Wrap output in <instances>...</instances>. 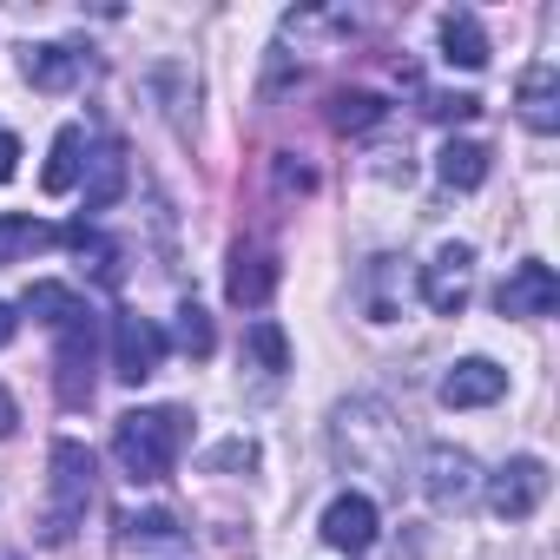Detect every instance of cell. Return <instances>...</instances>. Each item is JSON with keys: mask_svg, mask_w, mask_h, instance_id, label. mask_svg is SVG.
I'll return each instance as SVG.
<instances>
[{"mask_svg": "<svg viewBox=\"0 0 560 560\" xmlns=\"http://www.w3.org/2000/svg\"><path fill=\"white\" fill-rule=\"evenodd\" d=\"M21 73H27V86H40V93H67L73 80H80V54L73 47H27L21 54Z\"/></svg>", "mask_w": 560, "mask_h": 560, "instance_id": "17", "label": "cell"}, {"mask_svg": "<svg viewBox=\"0 0 560 560\" xmlns=\"http://www.w3.org/2000/svg\"><path fill=\"white\" fill-rule=\"evenodd\" d=\"M14 172H21V139H14V132H0V185H8Z\"/></svg>", "mask_w": 560, "mask_h": 560, "instance_id": "27", "label": "cell"}, {"mask_svg": "<svg viewBox=\"0 0 560 560\" xmlns=\"http://www.w3.org/2000/svg\"><path fill=\"white\" fill-rule=\"evenodd\" d=\"M337 462H350V468H363V475L402 481V475H396V468H402V429L389 422L383 402H343V409H337Z\"/></svg>", "mask_w": 560, "mask_h": 560, "instance_id": "2", "label": "cell"}, {"mask_svg": "<svg viewBox=\"0 0 560 560\" xmlns=\"http://www.w3.org/2000/svg\"><path fill=\"white\" fill-rule=\"evenodd\" d=\"M172 343H178L185 357H211V350H218V330H211V317H205L198 304H185L178 324H172Z\"/></svg>", "mask_w": 560, "mask_h": 560, "instance_id": "24", "label": "cell"}, {"mask_svg": "<svg viewBox=\"0 0 560 560\" xmlns=\"http://www.w3.org/2000/svg\"><path fill=\"white\" fill-rule=\"evenodd\" d=\"M119 191H126V152H119V145H100V159H93V185H86V211H106Z\"/></svg>", "mask_w": 560, "mask_h": 560, "instance_id": "22", "label": "cell"}, {"mask_svg": "<svg viewBox=\"0 0 560 560\" xmlns=\"http://www.w3.org/2000/svg\"><path fill=\"white\" fill-rule=\"evenodd\" d=\"M468 298H475V244H442L422 264V304L435 317H462Z\"/></svg>", "mask_w": 560, "mask_h": 560, "instance_id": "5", "label": "cell"}, {"mask_svg": "<svg viewBox=\"0 0 560 560\" xmlns=\"http://www.w3.org/2000/svg\"><path fill=\"white\" fill-rule=\"evenodd\" d=\"M448 409H488V402H501L508 396V370L501 363H488V357H462L448 376H442V389H435Z\"/></svg>", "mask_w": 560, "mask_h": 560, "instance_id": "10", "label": "cell"}, {"mask_svg": "<svg viewBox=\"0 0 560 560\" xmlns=\"http://www.w3.org/2000/svg\"><path fill=\"white\" fill-rule=\"evenodd\" d=\"M324 540H330L337 553H350V560H357V553H370V547H376V501H370V494H357V488H350V494H337V501L324 508Z\"/></svg>", "mask_w": 560, "mask_h": 560, "instance_id": "11", "label": "cell"}, {"mask_svg": "<svg viewBox=\"0 0 560 560\" xmlns=\"http://www.w3.org/2000/svg\"><path fill=\"white\" fill-rule=\"evenodd\" d=\"M14 422H21V409H14V396H8V389H0V442L14 435Z\"/></svg>", "mask_w": 560, "mask_h": 560, "instance_id": "28", "label": "cell"}, {"mask_svg": "<svg viewBox=\"0 0 560 560\" xmlns=\"http://www.w3.org/2000/svg\"><path fill=\"white\" fill-rule=\"evenodd\" d=\"M277 291V264L264 250H231V270H224V298L237 311H257L264 298Z\"/></svg>", "mask_w": 560, "mask_h": 560, "instance_id": "14", "label": "cell"}, {"mask_svg": "<svg viewBox=\"0 0 560 560\" xmlns=\"http://www.w3.org/2000/svg\"><path fill=\"white\" fill-rule=\"evenodd\" d=\"M435 172H442V185L475 191V185L488 178V145H475V139H448V145H442V159H435Z\"/></svg>", "mask_w": 560, "mask_h": 560, "instance_id": "18", "label": "cell"}, {"mask_svg": "<svg viewBox=\"0 0 560 560\" xmlns=\"http://www.w3.org/2000/svg\"><path fill=\"white\" fill-rule=\"evenodd\" d=\"M357 298H363V317H370V324H396V317H402V298H409V270H402V257H370Z\"/></svg>", "mask_w": 560, "mask_h": 560, "instance_id": "12", "label": "cell"}, {"mask_svg": "<svg viewBox=\"0 0 560 560\" xmlns=\"http://www.w3.org/2000/svg\"><path fill=\"white\" fill-rule=\"evenodd\" d=\"M86 508H93V448L86 442H54V501H47L40 534L54 547L73 540V527L86 521Z\"/></svg>", "mask_w": 560, "mask_h": 560, "instance_id": "3", "label": "cell"}, {"mask_svg": "<svg viewBox=\"0 0 560 560\" xmlns=\"http://www.w3.org/2000/svg\"><path fill=\"white\" fill-rule=\"evenodd\" d=\"M494 311L501 317H553L560 311V277H553V264H540V257L514 264L508 284L494 291Z\"/></svg>", "mask_w": 560, "mask_h": 560, "instance_id": "9", "label": "cell"}, {"mask_svg": "<svg viewBox=\"0 0 560 560\" xmlns=\"http://www.w3.org/2000/svg\"><path fill=\"white\" fill-rule=\"evenodd\" d=\"M47 244H60V231L47 218H34V211H0V264H27Z\"/></svg>", "mask_w": 560, "mask_h": 560, "instance_id": "15", "label": "cell"}, {"mask_svg": "<svg viewBox=\"0 0 560 560\" xmlns=\"http://www.w3.org/2000/svg\"><path fill=\"white\" fill-rule=\"evenodd\" d=\"M442 60L462 67V73H481L488 67V34L475 14H442Z\"/></svg>", "mask_w": 560, "mask_h": 560, "instance_id": "16", "label": "cell"}, {"mask_svg": "<svg viewBox=\"0 0 560 560\" xmlns=\"http://www.w3.org/2000/svg\"><path fill=\"white\" fill-rule=\"evenodd\" d=\"M540 501H547V462L540 455H514L488 475V508L501 521H527Z\"/></svg>", "mask_w": 560, "mask_h": 560, "instance_id": "8", "label": "cell"}, {"mask_svg": "<svg viewBox=\"0 0 560 560\" xmlns=\"http://www.w3.org/2000/svg\"><path fill=\"white\" fill-rule=\"evenodd\" d=\"M159 363H165V330L139 311H119L113 317V376L145 383V376H159Z\"/></svg>", "mask_w": 560, "mask_h": 560, "instance_id": "7", "label": "cell"}, {"mask_svg": "<svg viewBox=\"0 0 560 560\" xmlns=\"http://www.w3.org/2000/svg\"><path fill=\"white\" fill-rule=\"evenodd\" d=\"M21 311H27V317H40L47 330H67V324L86 311V298H80V291H67V284H34V291L21 298Z\"/></svg>", "mask_w": 560, "mask_h": 560, "instance_id": "19", "label": "cell"}, {"mask_svg": "<svg viewBox=\"0 0 560 560\" xmlns=\"http://www.w3.org/2000/svg\"><path fill=\"white\" fill-rule=\"evenodd\" d=\"M376 119H383V100H376V93H363V86L330 100V126H337V132H370Z\"/></svg>", "mask_w": 560, "mask_h": 560, "instance_id": "23", "label": "cell"}, {"mask_svg": "<svg viewBox=\"0 0 560 560\" xmlns=\"http://www.w3.org/2000/svg\"><path fill=\"white\" fill-rule=\"evenodd\" d=\"M80 165H86V126H60L54 159H47V191H73L80 185Z\"/></svg>", "mask_w": 560, "mask_h": 560, "instance_id": "20", "label": "cell"}, {"mask_svg": "<svg viewBox=\"0 0 560 560\" xmlns=\"http://www.w3.org/2000/svg\"><path fill=\"white\" fill-rule=\"evenodd\" d=\"M93 363H100V317L80 311V317L60 330V357H54V370H60V402H67V409H86V402H93Z\"/></svg>", "mask_w": 560, "mask_h": 560, "instance_id": "6", "label": "cell"}, {"mask_svg": "<svg viewBox=\"0 0 560 560\" xmlns=\"http://www.w3.org/2000/svg\"><path fill=\"white\" fill-rule=\"evenodd\" d=\"M514 106H521V126L527 132H560V73L547 60L527 67L521 86H514Z\"/></svg>", "mask_w": 560, "mask_h": 560, "instance_id": "13", "label": "cell"}, {"mask_svg": "<svg viewBox=\"0 0 560 560\" xmlns=\"http://www.w3.org/2000/svg\"><path fill=\"white\" fill-rule=\"evenodd\" d=\"M429 119H475L481 113V100L475 93H429V106H422Z\"/></svg>", "mask_w": 560, "mask_h": 560, "instance_id": "26", "label": "cell"}, {"mask_svg": "<svg viewBox=\"0 0 560 560\" xmlns=\"http://www.w3.org/2000/svg\"><path fill=\"white\" fill-rule=\"evenodd\" d=\"M178 448H185V416L178 409H126L113 422V462L126 468L132 488L165 481L172 462H178Z\"/></svg>", "mask_w": 560, "mask_h": 560, "instance_id": "1", "label": "cell"}, {"mask_svg": "<svg viewBox=\"0 0 560 560\" xmlns=\"http://www.w3.org/2000/svg\"><path fill=\"white\" fill-rule=\"evenodd\" d=\"M422 494H429L435 514H462L481 494V462L468 448H455V442H435L422 455Z\"/></svg>", "mask_w": 560, "mask_h": 560, "instance_id": "4", "label": "cell"}, {"mask_svg": "<svg viewBox=\"0 0 560 560\" xmlns=\"http://www.w3.org/2000/svg\"><path fill=\"white\" fill-rule=\"evenodd\" d=\"M250 357L264 370H291V350H284V330L277 324H250Z\"/></svg>", "mask_w": 560, "mask_h": 560, "instance_id": "25", "label": "cell"}, {"mask_svg": "<svg viewBox=\"0 0 560 560\" xmlns=\"http://www.w3.org/2000/svg\"><path fill=\"white\" fill-rule=\"evenodd\" d=\"M14 330H21V317H14V304H0V350L14 343Z\"/></svg>", "mask_w": 560, "mask_h": 560, "instance_id": "29", "label": "cell"}, {"mask_svg": "<svg viewBox=\"0 0 560 560\" xmlns=\"http://www.w3.org/2000/svg\"><path fill=\"white\" fill-rule=\"evenodd\" d=\"M119 527H126V547H178V540H185V527H178V514H165V508H145V514H126Z\"/></svg>", "mask_w": 560, "mask_h": 560, "instance_id": "21", "label": "cell"}]
</instances>
